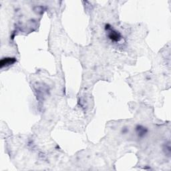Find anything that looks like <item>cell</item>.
<instances>
[{
    "label": "cell",
    "mask_w": 171,
    "mask_h": 171,
    "mask_svg": "<svg viewBox=\"0 0 171 171\" xmlns=\"http://www.w3.org/2000/svg\"><path fill=\"white\" fill-rule=\"evenodd\" d=\"M106 30L108 32V37L113 42H119L122 39V36L120 32L115 30L109 25H106Z\"/></svg>",
    "instance_id": "1"
},
{
    "label": "cell",
    "mask_w": 171,
    "mask_h": 171,
    "mask_svg": "<svg viewBox=\"0 0 171 171\" xmlns=\"http://www.w3.org/2000/svg\"><path fill=\"white\" fill-rule=\"evenodd\" d=\"M15 62V58H5L3 59L2 62H1V64H2V67L3 66V65H10V64H14Z\"/></svg>",
    "instance_id": "2"
}]
</instances>
